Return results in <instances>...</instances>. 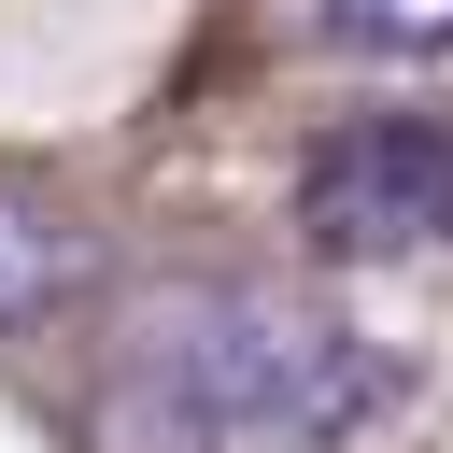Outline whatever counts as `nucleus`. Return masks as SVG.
Masks as SVG:
<instances>
[{"mask_svg": "<svg viewBox=\"0 0 453 453\" xmlns=\"http://www.w3.org/2000/svg\"><path fill=\"white\" fill-rule=\"evenodd\" d=\"M382 396L368 340L297 283H156L127 311L99 453H311Z\"/></svg>", "mask_w": 453, "mask_h": 453, "instance_id": "obj_1", "label": "nucleus"}, {"mask_svg": "<svg viewBox=\"0 0 453 453\" xmlns=\"http://www.w3.org/2000/svg\"><path fill=\"white\" fill-rule=\"evenodd\" d=\"M297 226L326 255H439L453 241V142L425 113H354L297 156Z\"/></svg>", "mask_w": 453, "mask_h": 453, "instance_id": "obj_2", "label": "nucleus"}, {"mask_svg": "<svg viewBox=\"0 0 453 453\" xmlns=\"http://www.w3.org/2000/svg\"><path fill=\"white\" fill-rule=\"evenodd\" d=\"M71 283H85V226H71L42 184H14V170H0V340H28Z\"/></svg>", "mask_w": 453, "mask_h": 453, "instance_id": "obj_3", "label": "nucleus"}, {"mask_svg": "<svg viewBox=\"0 0 453 453\" xmlns=\"http://www.w3.org/2000/svg\"><path fill=\"white\" fill-rule=\"evenodd\" d=\"M297 14L354 57H453V0H297Z\"/></svg>", "mask_w": 453, "mask_h": 453, "instance_id": "obj_4", "label": "nucleus"}]
</instances>
